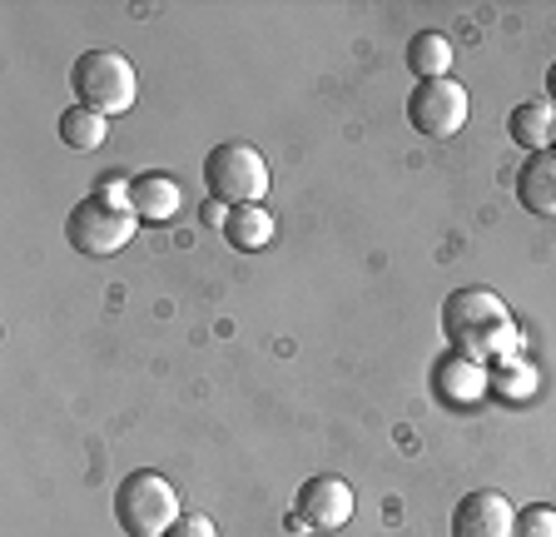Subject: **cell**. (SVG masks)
Masks as SVG:
<instances>
[{"label": "cell", "instance_id": "cell-1", "mask_svg": "<svg viewBox=\"0 0 556 537\" xmlns=\"http://www.w3.org/2000/svg\"><path fill=\"white\" fill-rule=\"evenodd\" d=\"M442 339L452 344V353H463L472 363L511 359L517 353V324L492 289H457L442 299Z\"/></svg>", "mask_w": 556, "mask_h": 537}, {"label": "cell", "instance_id": "cell-2", "mask_svg": "<svg viewBox=\"0 0 556 537\" xmlns=\"http://www.w3.org/2000/svg\"><path fill=\"white\" fill-rule=\"evenodd\" d=\"M135 210H129V189L119 175H104V185L90 199H80L65 220V239L85 259H110L135 239Z\"/></svg>", "mask_w": 556, "mask_h": 537}, {"label": "cell", "instance_id": "cell-3", "mask_svg": "<svg viewBox=\"0 0 556 537\" xmlns=\"http://www.w3.org/2000/svg\"><path fill=\"white\" fill-rule=\"evenodd\" d=\"M115 517L125 527V537H169V527L179 523V492L164 473L139 467L115 488Z\"/></svg>", "mask_w": 556, "mask_h": 537}, {"label": "cell", "instance_id": "cell-4", "mask_svg": "<svg viewBox=\"0 0 556 537\" xmlns=\"http://www.w3.org/2000/svg\"><path fill=\"white\" fill-rule=\"evenodd\" d=\"M70 90H75V105H90L100 115H125L135 105V65L119 50H85L70 65Z\"/></svg>", "mask_w": 556, "mask_h": 537}, {"label": "cell", "instance_id": "cell-5", "mask_svg": "<svg viewBox=\"0 0 556 537\" xmlns=\"http://www.w3.org/2000/svg\"><path fill=\"white\" fill-rule=\"evenodd\" d=\"M204 189L219 204L239 210V204H258L268 195V164L254 145L243 140H219L204 154Z\"/></svg>", "mask_w": 556, "mask_h": 537}, {"label": "cell", "instance_id": "cell-6", "mask_svg": "<svg viewBox=\"0 0 556 537\" xmlns=\"http://www.w3.org/2000/svg\"><path fill=\"white\" fill-rule=\"evenodd\" d=\"M407 125L422 140H452L467 125V90L457 80H417L407 95Z\"/></svg>", "mask_w": 556, "mask_h": 537}, {"label": "cell", "instance_id": "cell-7", "mask_svg": "<svg viewBox=\"0 0 556 537\" xmlns=\"http://www.w3.org/2000/svg\"><path fill=\"white\" fill-rule=\"evenodd\" d=\"M293 513L303 517V527H313V533H338V527L353 517V488H348L343 478H333V473H318V478H308L299 488V508Z\"/></svg>", "mask_w": 556, "mask_h": 537}, {"label": "cell", "instance_id": "cell-8", "mask_svg": "<svg viewBox=\"0 0 556 537\" xmlns=\"http://www.w3.org/2000/svg\"><path fill=\"white\" fill-rule=\"evenodd\" d=\"M511 527H517V508L492 488L467 492L452 508V537H511Z\"/></svg>", "mask_w": 556, "mask_h": 537}, {"label": "cell", "instance_id": "cell-9", "mask_svg": "<svg viewBox=\"0 0 556 537\" xmlns=\"http://www.w3.org/2000/svg\"><path fill=\"white\" fill-rule=\"evenodd\" d=\"M517 199L532 220H556V145L532 150L517 170Z\"/></svg>", "mask_w": 556, "mask_h": 537}, {"label": "cell", "instance_id": "cell-10", "mask_svg": "<svg viewBox=\"0 0 556 537\" xmlns=\"http://www.w3.org/2000/svg\"><path fill=\"white\" fill-rule=\"evenodd\" d=\"M179 204H185V195H179L174 175H164V170L129 179V210H135L139 224H169L179 214Z\"/></svg>", "mask_w": 556, "mask_h": 537}, {"label": "cell", "instance_id": "cell-11", "mask_svg": "<svg viewBox=\"0 0 556 537\" xmlns=\"http://www.w3.org/2000/svg\"><path fill=\"white\" fill-rule=\"evenodd\" d=\"M432 378H438V394L447 398V403H457V409H467V403H477V398L486 394L482 363L463 359V353H452V359H442L438 369H432Z\"/></svg>", "mask_w": 556, "mask_h": 537}, {"label": "cell", "instance_id": "cell-12", "mask_svg": "<svg viewBox=\"0 0 556 537\" xmlns=\"http://www.w3.org/2000/svg\"><path fill=\"white\" fill-rule=\"evenodd\" d=\"M224 239H229V249H239V254H254V249H264L268 239H274V214L264 210V204H239V210H224Z\"/></svg>", "mask_w": 556, "mask_h": 537}, {"label": "cell", "instance_id": "cell-13", "mask_svg": "<svg viewBox=\"0 0 556 537\" xmlns=\"http://www.w3.org/2000/svg\"><path fill=\"white\" fill-rule=\"evenodd\" d=\"M447 65H452V46L442 30H417L407 40V71L422 75V80H447Z\"/></svg>", "mask_w": 556, "mask_h": 537}, {"label": "cell", "instance_id": "cell-14", "mask_svg": "<svg viewBox=\"0 0 556 537\" xmlns=\"http://www.w3.org/2000/svg\"><path fill=\"white\" fill-rule=\"evenodd\" d=\"M552 125H556V110L542 105V100H532V105H517L507 115L511 140L527 145V150H546V140H552Z\"/></svg>", "mask_w": 556, "mask_h": 537}, {"label": "cell", "instance_id": "cell-15", "mask_svg": "<svg viewBox=\"0 0 556 537\" xmlns=\"http://www.w3.org/2000/svg\"><path fill=\"white\" fill-rule=\"evenodd\" d=\"M60 140L70 145V150H100L104 145V115L90 105H70L65 115H60Z\"/></svg>", "mask_w": 556, "mask_h": 537}, {"label": "cell", "instance_id": "cell-16", "mask_svg": "<svg viewBox=\"0 0 556 537\" xmlns=\"http://www.w3.org/2000/svg\"><path fill=\"white\" fill-rule=\"evenodd\" d=\"M511 537H556V508L546 502H532V508H521L517 513V527Z\"/></svg>", "mask_w": 556, "mask_h": 537}, {"label": "cell", "instance_id": "cell-17", "mask_svg": "<svg viewBox=\"0 0 556 537\" xmlns=\"http://www.w3.org/2000/svg\"><path fill=\"white\" fill-rule=\"evenodd\" d=\"M169 537H219V533H214V523H208L204 513H185L169 527Z\"/></svg>", "mask_w": 556, "mask_h": 537}, {"label": "cell", "instance_id": "cell-18", "mask_svg": "<svg viewBox=\"0 0 556 537\" xmlns=\"http://www.w3.org/2000/svg\"><path fill=\"white\" fill-rule=\"evenodd\" d=\"M546 95L556 100V60H552V71H546Z\"/></svg>", "mask_w": 556, "mask_h": 537}, {"label": "cell", "instance_id": "cell-19", "mask_svg": "<svg viewBox=\"0 0 556 537\" xmlns=\"http://www.w3.org/2000/svg\"><path fill=\"white\" fill-rule=\"evenodd\" d=\"M552 140H556V125H552Z\"/></svg>", "mask_w": 556, "mask_h": 537}]
</instances>
